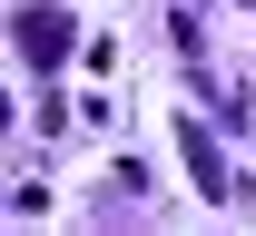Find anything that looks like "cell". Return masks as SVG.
Segmentation results:
<instances>
[{"mask_svg": "<svg viewBox=\"0 0 256 236\" xmlns=\"http://www.w3.org/2000/svg\"><path fill=\"white\" fill-rule=\"evenodd\" d=\"M69 39H79V30H69V10H20V59H30V69H60Z\"/></svg>", "mask_w": 256, "mask_h": 236, "instance_id": "6da1fadb", "label": "cell"}, {"mask_svg": "<svg viewBox=\"0 0 256 236\" xmlns=\"http://www.w3.org/2000/svg\"><path fill=\"white\" fill-rule=\"evenodd\" d=\"M178 148H188V177H197V187L226 197V168H217V148H207V128H178Z\"/></svg>", "mask_w": 256, "mask_h": 236, "instance_id": "7a4b0ae2", "label": "cell"}]
</instances>
